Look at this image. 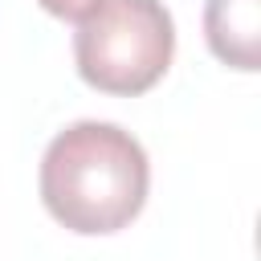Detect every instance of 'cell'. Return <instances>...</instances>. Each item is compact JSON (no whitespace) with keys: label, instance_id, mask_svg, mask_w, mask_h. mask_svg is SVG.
Instances as JSON below:
<instances>
[{"label":"cell","instance_id":"obj_1","mask_svg":"<svg viewBox=\"0 0 261 261\" xmlns=\"http://www.w3.org/2000/svg\"><path fill=\"white\" fill-rule=\"evenodd\" d=\"M147 151L114 122H73L53 135L41 159V200L57 224L82 237L126 228L147 204Z\"/></svg>","mask_w":261,"mask_h":261},{"label":"cell","instance_id":"obj_3","mask_svg":"<svg viewBox=\"0 0 261 261\" xmlns=\"http://www.w3.org/2000/svg\"><path fill=\"white\" fill-rule=\"evenodd\" d=\"M204 37L224 65L257 69L261 65V0H208Z\"/></svg>","mask_w":261,"mask_h":261},{"label":"cell","instance_id":"obj_4","mask_svg":"<svg viewBox=\"0 0 261 261\" xmlns=\"http://www.w3.org/2000/svg\"><path fill=\"white\" fill-rule=\"evenodd\" d=\"M49 16H61V20H82L98 0H37Z\"/></svg>","mask_w":261,"mask_h":261},{"label":"cell","instance_id":"obj_2","mask_svg":"<svg viewBox=\"0 0 261 261\" xmlns=\"http://www.w3.org/2000/svg\"><path fill=\"white\" fill-rule=\"evenodd\" d=\"M175 53V24L163 0H98L73 33V61L86 86L135 98L151 90Z\"/></svg>","mask_w":261,"mask_h":261}]
</instances>
